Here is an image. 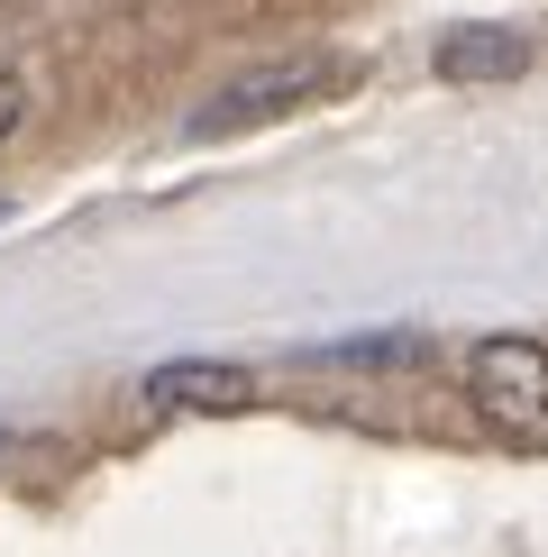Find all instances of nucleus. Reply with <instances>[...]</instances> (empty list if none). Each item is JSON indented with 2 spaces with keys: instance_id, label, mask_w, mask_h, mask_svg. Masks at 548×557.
<instances>
[{
  "instance_id": "nucleus-4",
  "label": "nucleus",
  "mask_w": 548,
  "mask_h": 557,
  "mask_svg": "<svg viewBox=\"0 0 548 557\" xmlns=\"http://www.w3.org/2000/svg\"><path fill=\"white\" fill-rule=\"evenodd\" d=\"M439 74L448 83H512V74H531V37L521 28H448Z\"/></svg>"
},
{
  "instance_id": "nucleus-1",
  "label": "nucleus",
  "mask_w": 548,
  "mask_h": 557,
  "mask_svg": "<svg viewBox=\"0 0 548 557\" xmlns=\"http://www.w3.org/2000/svg\"><path fill=\"white\" fill-rule=\"evenodd\" d=\"M466 393H475V411L502 430V438H521V448H539L548 438V347L539 338H475V357H466Z\"/></svg>"
},
{
  "instance_id": "nucleus-5",
  "label": "nucleus",
  "mask_w": 548,
  "mask_h": 557,
  "mask_svg": "<svg viewBox=\"0 0 548 557\" xmlns=\"http://www.w3.org/2000/svg\"><path fill=\"white\" fill-rule=\"evenodd\" d=\"M18 110H28V91H18V64H10V55H0V137H10V128H18Z\"/></svg>"
},
{
  "instance_id": "nucleus-2",
  "label": "nucleus",
  "mask_w": 548,
  "mask_h": 557,
  "mask_svg": "<svg viewBox=\"0 0 548 557\" xmlns=\"http://www.w3.org/2000/svg\"><path fill=\"white\" fill-rule=\"evenodd\" d=\"M338 83H348V64L284 55V64H265V74H238L220 101H201L192 110V137H228V128H247V120H284V110H302V101H320V91H338Z\"/></svg>"
},
{
  "instance_id": "nucleus-3",
  "label": "nucleus",
  "mask_w": 548,
  "mask_h": 557,
  "mask_svg": "<svg viewBox=\"0 0 548 557\" xmlns=\"http://www.w3.org/2000/svg\"><path fill=\"white\" fill-rule=\"evenodd\" d=\"M147 403H165V411H247L257 403V375L247 366H155Z\"/></svg>"
}]
</instances>
